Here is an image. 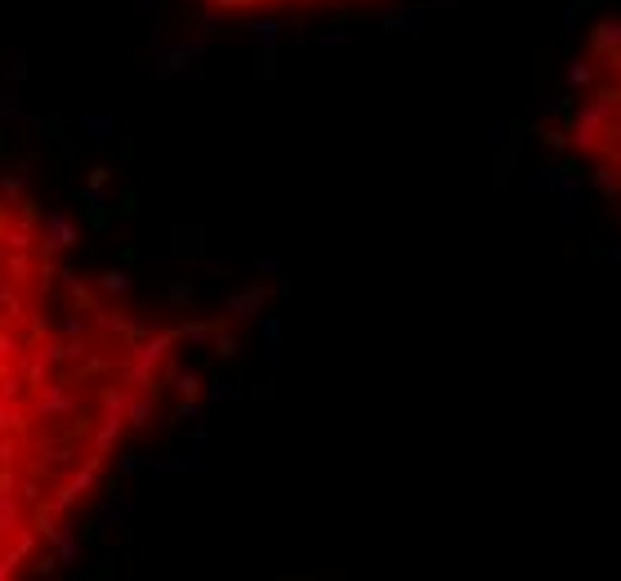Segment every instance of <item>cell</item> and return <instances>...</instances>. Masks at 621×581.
<instances>
[{"mask_svg":"<svg viewBox=\"0 0 621 581\" xmlns=\"http://www.w3.org/2000/svg\"><path fill=\"white\" fill-rule=\"evenodd\" d=\"M210 14L228 18H260V14H295V9H327V5H362V0H197Z\"/></svg>","mask_w":621,"mask_h":581,"instance_id":"cell-3","label":"cell"},{"mask_svg":"<svg viewBox=\"0 0 621 581\" xmlns=\"http://www.w3.org/2000/svg\"><path fill=\"white\" fill-rule=\"evenodd\" d=\"M563 144L590 175L621 193V23H599L581 50Z\"/></svg>","mask_w":621,"mask_h":581,"instance_id":"cell-2","label":"cell"},{"mask_svg":"<svg viewBox=\"0 0 621 581\" xmlns=\"http://www.w3.org/2000/svg\"><path fill=\"white\" fill-rule=\"evenodd\" d=\"M197 336L206 322L143 309L50 206L0 179V581L59 555L166 412Z\"/></svg>","mask_w":621,"mask_h":581,"instance_id":"cell-1","label":"cell"}]
</instances>
